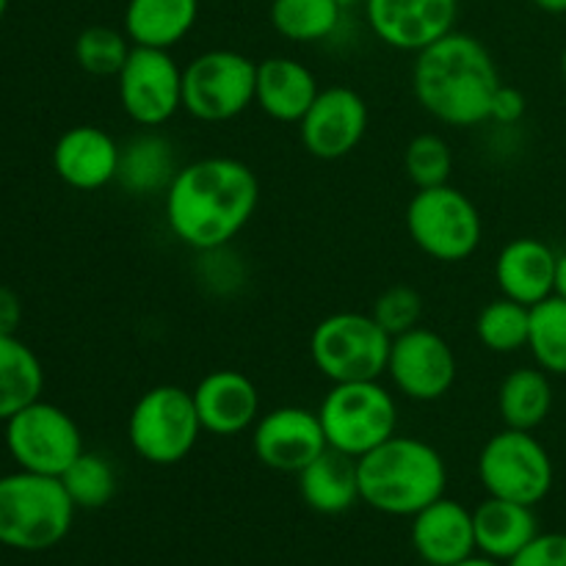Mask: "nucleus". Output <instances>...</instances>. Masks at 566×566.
<instances>
[{
    "instance_id": "f257e3e1",
    "label": "nucleus",
    "mask_w": 566,
    "mask_h": 566,
    "mask_svg": "<svg viewBox=\"0 0 566 566\" xmlns=\"http://www.w3.org/2000/svg\"><path fill=\"white\" fill-rule=\"evenodd\" d=\"M258 205V175L230 155H210L180 166L164 193L171 235L202 254L230 247L247 230Z\"/></svg>"
},
{
    "instance_id": "f03ea898",
    "label": "nucleus",
    "mask_w": 566,
    "mask_h": 566,
    "mask_svg": "<svg viewBox=\"0 0 566 566\" xmlns=\"http://www.w3.org/2000/svg\"><path fill=\"white\" fill-rule=\"evenodd\" d=\"M501 86L497 64L473 33L451 31L415 55L412 92L426 114L448 127L490 122V105Z\"/></svg>"
},
{
    "instance_id": "7ed1b4c3",
    "label": "nucleus",
    "mask_w": 566,
    "mask_h": 566,
    "mask_svg": "<svg viewBox=\"0 0 566 566\" xmlns=\"http://www.w3.org/2000/svg\"><path fill=\"white\" fill-rule=\"evenodd\" d=\"M359 497L392 517H415L448 490V464L431 442L396 434L357 459Z\"/></svg>"
},
{
    "instance_id": "20e7f679",
    "label": "nucleus",
    "mask_w": 566,
    "mask_h": 566,
    "mask_svg": "<svg viewBox=\"0 0 566 566\" xmlns=\"http://www.w3.org/2000/svg\"><path fill=\"white\" fill-rule=\"evenodd\" d=\"M75 503L61 479L20 470L0 479V545L22 553L50 551L66 539Z\"/></svg>"
},
{
    "instance_id": "39448f33",
    "label": "nucleus",
    "mask_w": 566,
    "mask_h": 566,
    "mask_svg": "<svg viewBox=\"0 0 566 566\" xmlns=\"http://www.w3.org/2000/svg\"><path fill=\"white\" fill-rule=\"evenodd\" d=\"M326 446L359 459L398 434V401L379 379L332 385L318 407Z\"/></svg>"
},
{
    "instance_id": "423d86ee",
    "label": "nucleus",
    "mask_w": 566,
    "mask_h": 566,
    "mask_svg": "<svg viewBox=\"0 0 566 566\" xmlns=\"http://www.w3.org/2000/svg\"><path fill=\"white\" fill-rule=\"evenodd\" d=\"M202 431L193 392L180 385L149 387L127 418V442L155 468H171L188 459Z\"/></svg>"
},
{
    "instance_id": "0eeeda50",
    "label": "nucleus",
    "mask_w": 566,
    "mask_h": 566,
    "mask_svg": "<svg viewBox=\"0 0 566 566\" xmlns=\"http://www.w3.org/2000/svg\"><path fill=\"white\" fill-rule=\"evenodd\" d=\"M392 337L370 313H332L315 324L310 335V359L332 385L368 381L387 376Z\"/></svg>"
},
{
    "instance_id": "6e6552de",
    "label": "nucleus",
    "mask_w": 566,
    "mask_h": 566,
    "mask_svg": "<svg viewBox=\"0 0 566 566\" xmlns=\"http://www.w3.org/2000/svg\"><path fill=\"white\" fill-rule=\"evenodd\" d=\"M407 232L415 247L440 263L473 258L484 238V219L473 199L451 182L420 188L407 205Z\"/></svg>"
},
{
    "instance_id": "1a4fd4ad",
    "label": "nucleus",
    "mask_w": 566,
    "mask_h": 566,
    "mask_svg": "<svg viewBox=\"0 0 566 566\" xmlns=\"http://www.w3.org/2000/svg\"><path fill=\"white\" fill-rule=\"evenodd\" d=\"M258 64L238 50H205L182 66V111L199 122H230L254 105Z\"/></svg>"
},
{
    "instance_id": "9d476101",
    "label": "nucleus",
    "mask_w": 566,
    "mask_h": 566,
    "mask_svg": "<svg viewBox=\"0 0 566 566\" xmlns=\"http://www.w3.org/2000/svg\"><path fill=\"white\" fill-rule=\"evenodd\" d=\"M553 459L534 431L492 434L479 453V481L490 497L536 506L553 490Z\"/></svg>"
},
{
    "instance_id": "9b49d317",
    "label": "nucleus",
    "mask_w": 566,
    "mask_h": 566,
    "mask_svg": "<svg viewBox=\"0 0 566 566\" xmlns=\"http://www.w3.org/2000/svg\"><path fill=\"white\" fill-rule=\"evenodd\" d=\"M6 448L20 470L53 479H61L86 451L72 415L42 398L6 420Z\"/></svg>"
},
{
    "instance_id": "f8f14e48",
    "label": "nucleus",
    "mask_w": 566,
    "mask_h": 566,
    "mask_svg": "<svg viewBox=\"0 0 566 566\" xmlns=\"http://www.w3.org/2000/svg\"><path fill=\"white\" fill-rule=\"evenodd\" d=\"M116 92L127 119L155 130L182 111V66L171 59L169 50L133 44L116 75Z\"/></svg>"
},
{
    "instance_id": "ddd939ff",
    "label": "nucleus",
    "mask_w": 566,
    "mask_h": 566,
    "mask_svg": "<svg viewBox=\"0 0 566 566\" xmlns=\"http://www.w3.org/2000/svg\"><path fill=\"white\" fill-rule=\"evenodd\" d=\"M459 363L451 343L434 329L415 326L392 337L387 376L403 398L418 403H434L457 385Z\"/></svg>"
},
{
    "instance_id": "4468645a",
    "label": "nucleus",
    "mask_w": 566,
    "mask_h": 566,
    "mask_svg": "<svg viewBox=\"0 0 566 566\" xmlns=\"http://www.w3.org/2000/svg\"><path fill=\"white\" fill-rule=\"evenodd\" d=\"M370 111L363 94L352 86L321 88L315 103L298 122L304 149L318 160H340L363 144Z\"/></svg>"
},
{
    "instance_id": "2eb2a0df",
    "label": "nucleus",
    "mask_w": 566,
    "mask_h": 566,
    "mask_svg": "<svg viewBox=\"0 0 566 566\" xmlns=\"http://www.w3.org/2000/svg\"><path fill=\"white\" fill-rule=\"evenodd\" d=\"M318 412L307 407H276L263 412L252 429V451L263 468L298 475L326 451Z\"/></svg>"
},
{
    "instance_id": "dca6fc26",
    "label": "nucleus",
    "mask_w": 566,
    "mask_h": 566,
    "mask_svg": "<svg viewBox=\"0 0 566 566\" xmlns=\"http://www.w3.org/2000/svg\"><path fill=\"white\" fill-rule=\"evenodd\" d=\"M363 6L374 36L401 53L418 55L457 31L459 0H365Z\"/></svg>"
},
{
    "instance_id": "f3484780",
    "label": "nucleus",
    "mask_w": 566,
    "mask_h": 566,
    "mask_svg": "<svg viewBox=\"0 0 566 566\" xmlns=\"http://www.w3.org/2000/svg\"><path fill=\"white\" fill-rule=\"evenodd\" d=\"M191 392L202 429L208 434L235 437L254 429V423H258L260 390L241 370H210Z\"/></svg>"
},
{
    "instance_id": "a211bd4d",
    "label": "nucleus",
    "mask_w": 566,
    "mask_h": 566,
    "mask_svg": "<svg viewBox=\"0 0 566 566\" xmlns=\"http://www.w3.org/2000/svg\"><path fill=\"white\" fill-rule=\"evenodd\" d=\"M122 144L97 125H75L53 147V169L75 191H99L116 182Z\"/></svg>"
},
{
    "instance_id": "6ab92c4d",
    "label": "nucleus",
    "mask_w": 566,
    "mask_h": 566,
    "mask_svg": "<svg viewBox=\"0 0 566 566\" xmlns=\"http://www.w3.org/2000/svg\"><path fill=\"white\" fill-rule=\"evenodd\" d=\"M558 252L539 238H514L495 258V285L501 296L534 307L556 293Z\"/></svg>"
},
{
    "instance_id": "aec40b11",
    "label": "nucleus",
    "mask_w": 566,
    "mask_h": 566,
    "mask_svg": "<svg viewBox=\"0 0 566 566\" xmlns=\"http://www.w3.org/2000/svg\"><path fill=\"white\" fill-rule=\"evenodd\" d=\"M412 545L429 566H453L475 553L473 512L442 495L412 517Z\"/></svg>"
},
{
    "instance_id": "412c9836",
    "label": "nucleus",
    "mask_w": 566,
    "mask_h": 566,
    "mask_svg": "<svg viewBox=\"0 0 566 566\" xmlns=\"http://www.w3.org/2000/svg\"><path fill=\"white\" fill-rule=\"evenodd\" d=\"M318 77L304 61L291 55H271L258 64V92L254 103L269 119L282 125H298L318 97Z\"/></svg>"
},
{
    "instance_id": "4be33fe9",
    "label": "nucleus",
    "mask_w": 566,
    "mask_h": 566,
    "mask_svg": "<svg viewBox=\"0 0 566 566\" xmlns=\"http://www.w3.org/2000/svg\"><path fill=\"white\" fill-rule=\"evenodd\" d=\"M177 171H180V160H177L175 144L158 130H144L122 144L116 182L133 197L166 193Z\"/></svg>"
},
{
    "instance_id": "5701e85b",
    "label": "nucleus",
    "mask_w": 566,
    "mask_h": 566,
    "mask_svg": "<svg viewBox=\"0 0 566 566\" xmlns=\"http://www.w3.org/2000/svg\"><path fill=\"white\" fill-rule=\"evenodd\" d=\"M473 528L475 551L506 564L539 534L534 506L503 501V497H486L481 506L473 509Z\"/></svg>"
},
{
    "instance_id": "b1692460",
    "label": "nucleus",
    "mask_w": 566,
    "mask_h": 566,
    "mask_svg": "<svg viewBox=\"0 0 566 566\" xmlns=\"http://www.w3.org/2000/svg\"><path fill=\"white\" fill-rule=\"evenodd\" d=\"M199 0H127L122 31L138 48L171 50L193 31Z\"/></svg>"
},
{
    "instance_id": "393cba45",
    "label": "nucleus",
    "mask_w": 566,
    "mask_h": 566,
    "mask_svg": "<svg viewBox=\"0 0 566 566\" xmlns=\"http://www.w3.org/2000/svg\"><path fill=\"white\" fill-rule=\"evenodd\" d=\"M298 495L313 512L318 514H343L359 503V479L357 459L326 448L318 459L307 464L296 475Z\"/></svg>"
},
{
    "instance_id": "a878e982",
    "label": "nucleus",
    "mask_w": 566,
    "mask_h": 566,
    "mask_svg": "<svg viewBox=\"0 0 566 566\" xmlns=\"http://www.w3.org/2000/svg\"><path fill=\"white\" fill-rule=\"evenodd\" d=\"M553 412L551 374L536 368H514L497 387V415L506 429L536 431Z\"/></svg>"
},
{
    "instance_id": "bb28decb",
    "label": "nucleus",
    "mask_w": 566,
    "mask_h": 566,
    "mask_svg": "<svg viewBox=\"0 0 566 566\" xmlns=\"http://www.w3.org/2000/svg\"><path fill=\"white\" fill-rule=\"evenodd\" d=\"M44 370L36 354L17 335H0V420L14 418L28 403L39 401Z\"/></svg>"
},
{
    "instance_id": "cd10ccee",
    "label": "nucleus",
    "mask_w": 566,
    "mask_h": 566,
    "mask_svg": "<svg viewBox=\"0 0 566 566\" xmlns=\"http://www.w3.org/2000/svg\"><path fill=\"white\" fill-rule=\"evenodd\" d=\"M343 11L337 0H271L269 17L287 42L318 44L340 31Z\"/></svg>"
},
{
    "instance_id": "c85d7f7f",
    "label": "nucleus",
    "mask_w": 566,
    "mask_h": 566,
    "mask_svg": "<svg viewBox=\"0 0 566 566\" xmlns=\"http://www.w3.org/2000/svg\"><path fill=\"white\" fill-rule=\"evenodd\" d=\"M528 352L545 374L566 376V298L553 293L531 307Z\"/></svg>"
},
{
    "instance_id": "c756f323",
    "label": "nucleus",
    "mask_w": 566,
    "mask_h": 566,
    "mask_svg": "<svg viewBox=\"0 0 566 566\" xmlns=\"http://www.w3.org/2000/svg\"><path fill=\"white\" fill-rule=\"evenodd\" d=\"M531 307L501 296L486 304L475 318V337L492 354H517L528 348Z\"/></svg>"
},
{
    "instance_id": "7c9ffc66",
    "label": "nucleus",
    "mask_w": 566,
    "mask_h": 566,
    "mask_svg": "<svg viewBox=\"0 0 566 566\" xmlns=\"http://www.w3.org/2000/svg\"><path fill=\"white\" fill-rule=\"evenodd\" d=\"M61 484H64L75 509H103L116 495V470L99 453L83 451L70 464V470L61 475Z\"/></svg>"
},
{
    "instance_id": "2f4dec72",
    "label": "nucleus",
    "mask_w": 566,
    "mask_h": 566,
    "mask_svg": "<svg viewBox=\"0 0 566 566\" xmlns=\"http://www.w3.org/2000/svg\"><path fill=\"white\" fill-rule=\"evenodd\" d=\"M133 42L125 31L108 25H88L75 39V61L83 72L97 77L119 75L130 55Z\"/></svg>"
},
{
    "instance_id": "473e14b6",
    "label": "nucleus",
    "mask_w": 566,
    "mask_h": 566,
    "mask_svg": "<svg viewBox=\"0 0 566 566\" xmlns=\"http://www.w3.org/2000/svg\"><path fill=\"white\" fill-rule=\"evenodd\" d=\"M403 171L415 188L446 186L453 171V153L440 133H418L403 149Z\"/></svg>"
},
{
    "instance_id": "72a5a7b5",
    "label": "nucleus",
    "mask_w": 566,
    "mask_h": 566,
    "mask_svg": "<svg viewBox=\"0 0 566 566\" xmlns=\"http://www.w3.org/2000/svg\"><path fill=\"white\" fill-rule=\"evenodd\" d=\"M376 324L387 332L390 337L403 335V332L420 326L423 318V296L409 285H392L370 307Z\"/></svg>"
},
{
    "instance_id": "f704fd0d",
    "label": "nucleus",
    "mask_w": 566,
    "mask_h": 566,
    "mask_svg": "<svg viewBox=\"0 0 566 566\" xmlns=\"http://www.w3.org/2000/svg\"><path fill=\"white\" fill-rule=\"evenodd\" d=\"M509 566H566V534H536Z\"/></svg>"
},
{
    "instance_id": "c9c22d12",
    "label": "nucleus",
    "mask_w": 566,
    "mask_h": 566,
    "mask_svg": "<svg viewBox=\"0 0 566 566\" xmlns=\"http://www.w3.org/2000/svg\"><path fill=\"white\" fill-rule=\"evenodd\" d=\"M525 111H528V99H525V94L520 92V88L501 83L495 97H492L490 122H497V125H517V122L525 116Z\"/></svg>"
},
{
    "instance_id": "e433bc0d",
    "label": "nucleus",
    "mask_w": 566,
    "mask_h": 566,
    "mask_svg": "<svg viewBox=\"0 0 566 566\" xmlns=\"http://www.w3.org/2000/svg\"><path fill=\"white\" fill-rule=\"evenodd\" d=\"M22 321V302L14 291L0 287V335H14Z\"/></svg>"
},
{
    "instance_id": "4c0bfd02",
    "label": "nucleus",
    "mask_w": 566,
    "mask_h": 566,
    "mask_svg": "<svg viewBox=\"0 0 566 566\" xmlns=\"http://www.w3.org/2000/svg\"><path fill=\"white\" fill-rule=\"evenodd\" d=\"M556 296L566 298V252L558 254V265H556Z\"/></svg>"
},
{
    "instance_id": "58836bf2",
    "label": "nucleus",
    "mask_w": 566,
    "mask_h": 566,
    "mask_svg": "<svg viewBox=\"0 0 566 566\" xmlns=\"http://www.w3.org/2000/svg\"><path fill=\"white\" fill-rule=\"evenodd\" d=\"M534 6H539L547 14H566V0H534Z\"/></svg>"
},
{
    "instance_id": "ea45409f",
    "label": "nucleus",
    "mask_w": 566,
    "mask_h": 566,
    "mask_svg": "<svg viewBox=\"0 0 566 566\" xmlns=\"http://www.w3.org/2000/svg\"><path fill=\"white\" fill-rule=\"evenodd\" d=\"M453 566H503V562H495V558H490V556H470Z\"/></svg>"
},
{
    "instance_id": "a19ab883",
    "label": "nucleus",
    "mask_w": 566,
    "mask_h": 566,
    "mask_svg": "<svg viewBox=\"0 0 566 566\" xmlns=\"http://www.w3.org/2000/svg\"><path fill=\"white\" fill-rule=\"evenodd\" d=\"M337 3H340L343 9H352V6H363L365 0H337Z\"/></svg>"
},
{
    "instance_id": "79ce46f5",
    "label": "nucleus",
    "mask_w": 566,
    "mask_h": 566,
    "mask_svg": "<svg viewBox=\"0 0 566 566\" xmlns=\"http://www.w3.org/2000/svg\"><path fill=\"white\" fill-rule=\"evenodd\" d=\"M6 9H9V0H0V20H3Z\"/></svg>"
},
{
    "instance_id": "37998d69",
    "label": "nucleus",
    "mask_w": 566,
    "mask_h": 566,
    "mask_svg": "<svg viewBox=\"0 0 566 566\" xmlns=\"http://www.w3.org/2000/svg\"><path fill=\"white\" fill-rule=\"evenodd\" d=\"M562 75H564V81H566V48H564V53H562Z\"/></svg>"
}]
</instances>
